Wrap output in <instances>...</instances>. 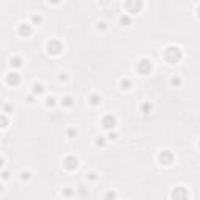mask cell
<instances>
[{
	"label": "cell",
	"mask_w": 200,
	"mask_h": 200,
	"mask_svg": "<svg viewBox=\"0 0 200 200\" xmlns=\"http://www.w3.org/2000/svg\"><path fill=\"white\" fill-rule=\"evenodd\" d=\"M164 58H166V61H169L171 64H174L182 58V52H180L178 47H167L166 52H164Z\"/></svg>",
	"instance_id": "cell-1"
},
{
	"label": "cell",
	"mask_w": 200,
	"mask_h": 200,
	"mask_svg": "<svg viewBox=\"0 0 200 200\" xmlns=\"http://www.w3.org/2000/svg\"><path fill=\"white\" fill-rule=\"evenodd\" d=\"M47 49H49V53H52V55H58L61 50H63V45H61L60 41H50L47 44Z\"/></svg>",
	"instance_id": "cell-2"
},
{
	"label": "cell",
	"mask_w": 200,
	"mask_h": 200,
	"mask_svg": "<svg viewBox=\"0 0 200 200\" xmlns=\"http://www.w3.org/2000/svg\"><path fill=\"white\" fill-rule=\"evenodd\" d=\"M138 71H139L141 74H147V72H150L152 71V61L141 60L139 63H138Z\"/></svg>",
	"instance_id": "cell-3"
},
{
	"label": "cell",
	"mask_w": 200,
	"mask_h": 200,
	"mask_svg": "<svg viewBox=\"0 0 200 200\" xmlns=\"http://www.w3.org/2000/svg\"><path fill=\"white\" fill-rule=\"evenodd\" d=\"M116 124H117L116 117L111 116V114L105 116V117H103V121H102V125L105 127V128H114V127H116Z\"/></svg>",
	"instance_id": "cell-4"
},
{
	"label": "cell",
	"mask_w": 200,
	"mask_h": 200,
	"mask_svg": "<svg viewBox=\"0 0 200 200\" xmlns=\"http://www.w3.org/2000/svg\"><path fill=\"white\" fill-rule=\"evenodd\" d=\"M172 160H174V156H172V153L171 152H161L160 153V161H161V164H166V166H169V164L172 163Z\"/></svg>",
	"instance_id": "cell-5"
},
{
	"label": "cell",
	"mask_w": 200,
	"mask_h": 200,
	"mask_svg": "<svg viewBox=\"0 0 200 200\" xmlns=\"http://www.w3.org/2000/svg\"><path fill=\"white\" fill-rule=\"evenodd\" d=\"M63 164H64V167H66V169H71V171H72V169H75L77 166H78V160H77L75 156H67V158L64 160Z\"/></svg>",
	"instance_id": "cell-6"
},
{
	"label": "cell",
	"mask_w": 200,
	"mask_h": 200,
	"mask_svg": "<svg viewBox=\"0 0 200 200\" xmlns=\"http://www.w3.org/2000/svg\"><path fill=\"white\" fill-rule=\"evenodd\" d=\"M6 82H8V84H11V86H17V84L21 83V78H19L17 74H8Z\"/></svg>",
	"instance_id": "cell-7"
},
{
	"label": "cell",
	"mask_w": 200,
	"mask_h": 200,
	"mask_svg": "<svg viewBox=\"0 0 200 200\" xmlns=\"http://www.w3.org/2000/svg\"><path fill=\"white\" fill-rule=\"evenodd\" d=\"M19 34H22V36H28V34H32V27L22 24L21 27H19Z\"/></svg>",
	"instance_id": "cell-8"
},
{
	"label": "cell",
	"mask_w": 200,
	"mask_h": 200,
	"mask_svg": "<svg viewBox=\"0 0 200 200\" xmlns=\"http://www.w3.org/2000/svg\"><path fill=\"white\" fill-rule=\"evenodd\" d=\"M33 92L34 94H42V92H44V86H42L41 83H34V86H33Z\"/></svg>",
	"instance_id": "cell-9"
},
{
	"label": "cell",
	"mask_w": 200,
	"mask_h": 200,
	"mask_svg": "<svg viewBox=\"0 0 200 200\" xmlns=\"http://www.w3.org/2000/svg\"><path fill=\"white\" fill-rule=\"evenodd\" d=\"M11 66H13V67H21V66H22V60L19 58V56H14V58H11Z\"/></svg>",
	"instance_id": "cell-10"
},
{
	"label": "cell",
	"mask_w": 200,
	"mask_h": 200,
	"mask_svg": "<svg viewBox=\"0 0 200 200\" xmlns=\"http://www.w3.org/2000/svg\"><path fill=\"white\" fill-rule=\"evenodd\" d=\"M8 125V119L5 117V114H0V128H5Z\"/></svg>",
	"instance_id": "cell-11"
},
{
	"label": "cell",
	"mask_w": 200,
	"mask_h": 200,
	"mask_svg": "<svg viewBox=\"0 0 200 200\" xmlns=\"http://www.w3.org/2000/svg\"><path fill=\"white\" fill-rule=\"evenodd\" d=\"M100 102H102V97H100V95L94 94V95L91 97V103H92V105H99Z\"/></svg>",
	"instance_id": "cell-12"
},
{
	"label": "cell",
	"mask_w": 200,
	"mask_h": 200,
	"mask_svg": "<svg viewBox=\"0 0 200 200\" xmlns=\"http://www.w3.org/2000/svg\"><path fill=\"white\" fill-rule=\"evenodd\" d=\"M130 86H132V82H130V80H122V82H121V88H122V89H130Z\"/></svg>",
	"instance_id": "cell-13"
},
{
	"label": "cell",
	"mask_w": 200,
	"mask_h": 200,
	"mask_svg": "<svg viewBox=\"0 0 200 200\" xmlns=\"http://www.w3.org/2000/svg\"><path fill=\"white\" fill-rule=\"evenodd\" d=\"M105 199L106 200H114V199H116V192L108 191V192H106V195H105Z\"/></svg>",
	"instance_id": "cell-14"
},
{
	"label": "cell",
	"mask_w": 200,
	"mask_h": 200,
	"mask_svg": "<svg viewBox=\"0 0 200 200\" xmlns=\"http://www.w3.org/2000/svg\"><path fill=\"white\" fill-rule=\"evenodd\" d=\"M72 103H74V102H72V97H64V100H63V105L64 106H71Z\"/></svg>",
	"instance_id": "cell-15"
},
{
	"label": "cell",
	"mask_w": 200,
	"mask_h": 200,
	"mask_svg": "<svg viewBox=\"0 0 200 200\" xmlns=\"http://www.w3.org/2000/svg\"><path fill=\"white\" fill-rule=\"evenodd\" d=\"M121 22H122L124 25H128L130 22H132V19H130L128 16H122V17H121Z\"/></svg>",
	"instance_id": "cell-16"
},
{
	"label": "cell",
	"mask_w": 200,
	"mask_h": 200,
	"mask_svg": "<svg viewBox=\"0 0 200 200\" xmlns=\"http://www.w3.org/2000/svg\"><path fill=\"white\" fill-rule=\"evenodd\" d=\"M171 83H172V84H174V86H178V84H180V83H182V80H180V78H178V77H174V78H172V80H171Z\"/></svg>",
	"instance_id": "cell-17"
},
{
	"label": "cell",
	"mask_w": 200,
	"mask_h": 200,
	"mask_svg": "<svg viewBox=\"0 0 200 200\" xmlns=\"http://www.w3.org/2000/svg\"><path fill=\"white\" fill-rule=\"evenodd\" d=\"M77 133H78V132H77L75 128H71V130H69V132H67L69 138H74V136H77Z\"/></svg>",
	"instance_id": "cell-18"
},
{
	"label": "cell",
	"mask_w": 200,
	"mask_h": 200,
	"mask_svg": "<svg viewBox=\"0 0 200 200\" xmlns=\"http://www.w3.org/2000/svg\"><path fill=\"white\" fill-rule=\"evenodd\" d=\"M53 105H55V99H53V97H49V99H47V106H53Z\"/></svg>",
	"instance_id": "cell-19"
},
{
	"label": "cell",
	"mask_w": 200,
	"mask_h": 200,
	"mask_svg": "<svg viewBox=\"0 0 200 200\" xmlns=\"http://www.w3.org/2000/svg\"><path fill=\"white\" fill-rule=\"evenodd\" d=\"M97 28H99V30H100V28L105 30V28H106V24H105V22H99V24H97Z\"/></svg>",
	"instance_id": "cell-20"
},
{
	"label": "cell",
	"mask_w": 200,
	"mask_h": 200,
	"mask_svg": "<svg viewBox=\"0 0 200 200\" xmlns=\"http://www.w3.org/2000/svg\"><path fill=\"white\" fill-rule=\"evenodd\" d=\"M32 21H33V22H38V24H39V22L42 21V17H41V16H33V17H32Z\"/></svg>",
	"instance_id": "cell-21"
},
{
	"label": "cell",
	"mask_w": 200,
	"mask_h": 200,
	"mask_svg": "<svg viewBox=\"0 0 200 200\" xmlns=\"http://www.w3.org/2000/svg\"><path fill=\"white\" fill-rule=\"evenodd\" d=\"M116 138H117V134H116V133H110V134H108V139H110V141H114Z\"/></svg>",
	"instance_id": "cell-22"
},
{
	"label": "cell",
	"mask_w": 200,
	"mask_h": 200,
	"mask_svg": "<svg viewBox=\"0 0 200 200\" xmlns=\"http://www.w3.org/2000/svg\"><path fill=\"white\" fill-rule=\"evenodd\" d=\"M28 175H30L28 172H22V180H28V178H30Z\"/></svg>",
	"instance_id": "cell-23"
},
{
	"label": "cell",
	"mask_w": 200,
	"mask_h": 200,
	"mask_svg": "<svg viewBox=\"0 0 200 200\" xmlns=\"http://www.w3.org/2000/svg\"><path fill=\"white\" fill-rule=\"evenodd\" d=\"M95 144H97V145H105V141H103V139H97V141H95Z\"/></svg>",
	"instance_id": "cell-24"
},
{
	"label": "cell",
	"mask_w": 200,
	"mask_h": 200,
	"mask_svg": "<svg viewBox=\"0 0 200 200\" xmlns=\"http://www.w3.org/2000/svg\"><path fill=\"white\" fill-rule=\"evenodd\" d=\"M2 177H3V178H5V180H8V178H10V172H3V174H2Z\"/></svg>",
	"instance_id": "cell-25"
},
{
	"label": "cell",
	"mask_w": 200,
	"mask_h": 200,
	"mask_svg": "<svg viewBox=\"0 0 200 200\" xmlns=\"http://www.w3.org/2000/svg\"><path fill=\"white\" fill-rule=\"evenodd\" d=\"M67 78V74H60V80L63 82V80H66Z\"/></svg>",
	"instance_id": "cell-26"
},
{
	"label": "cell",
	"mask_w": 200,
	"mask_h": 200,
	"mask_svg": "<svg viewBox=\"0 0 200 200\" xmlns=\"http://www.w3.org/2000/svg\"><path fill=\"white\" fill-rule=\"evenodd\" d=\"M2 166H3V158L0 156V167H2Z\"/></svg>",
	"instance_id": "cell-27"
},
{
	"label": "cell",
	"mask_w": 200,
	"mask_h": 200,
	"mask_svg": "<svg viewBox=\"0 0 200 200\" xmlns=\"http://www.w3.org/2000/svg\"><path fill=\"white\" fill-rule=\"evenodd\" d=\"M2 189H3V186H2V184H0V192H2Z\"/></svg>",
	"instance_id": "cell-28"
}]
</instances>
